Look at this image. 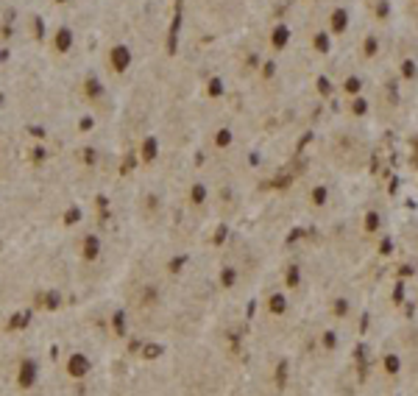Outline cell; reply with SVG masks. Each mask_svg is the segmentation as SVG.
Instances as JSON below:
<instances>
[{"label": "cell", "instance_id": "cell-1", "mask_svg": "<svg viewBox=\"0 0 418 396\" xmlns=\"http://www.w3.org/2000/svg\"><path fill=\"white\" fill-rule=\"evenodd\" d=\"M128 61H131V53H128L126 48H123V45L111 51V64H114L117 70H126V67H128Z\"/></svg>", "mask_w": 418, "mask_h": 396}, {"label": "cell", "instance_id": "cell-2", "mask_svg": "<svg viewBox=\"0 0 418 396\" xmlns=\"http://www.w3.org/2000/svg\"><path fill=\"white\" fill-rule=\"evenodd\" d=\"M34 363H23V366H20V385H31V382H34Z\"/></svg>", "mask_w": 418, "mask_h": 396}, {"label": "cell", "instance_id": "cell-3", "mask_svg": "<svg viewBox=\"0 0 418 396\" xmlns=\"http://www.w3.org/2000/svg\"><path fill=\"white\" fill-rule=\"evenodd\" d=\"M86 368H89V363H86L84 357H81V354H76V357L70 360V371H73V377H81V374H84Z\"/></svg>", "mask_w": 418, "mask_h": 396}, {"label": "cell", "instance_id": "cell-4", "mask_svg": "<svg viewBox=\"0 0 418 396\" xmlns=\"http://www.w3.org/2000/svg\"><path fill=\"white\" fill-rule=\"evenodd\" d=\"M332 28L334 31H343V28H346V11H334L332 14Z\"/></svg>", "mask_w": 418, "mask_h": 396}, {"label": "cell", "instance_id": "cell-5", "mask_svg": "<svg viewBox=\"0 0 418 396\" xmlns=\"http://www.w3.org/2000/svg\"><path fill=\"white\" fill-rule=\"evenodd\" d=\"M284 42H287V28H276V31H273V45L282 48Z\"/></svg>", "mask_w": 418, "mask_h": 396}, {"label": "cell", "instance_id": "cell-6", "mask_svg": "<svg viewBox=\"0 0 418 396\" xmlns=\"http://www.w3.org/2000/svg\"><path fill=\"white\" fill-rule=\"evenodd\" d=\"M70 39H73V36H70V31H59V36H56V45H59L61 51H67V48H70Z\"/></svg>", "mask_w": 418, "mask_h": 396}, {"label": "cell", "instance_id": "cell-7", "mask_svg": "<svg viewBox=\"0 0 418 396\" xmlns=\"http://www.w3.org/2000/svg\"><path fill=\"white\" fill-rule=\"evenodd\" d=\"M84 251H86V257H95V254H98V240H95V237H89Z\"/></svg>", "mask_w": 418, "mask_h": 396}, {"label": "cell", "instance_id": "cell-8", "mask_svg": "<svg viewBox=\"0 0 418 396\" xmlns=\"http://www.w3.org/2000/svg\"><path fill=\"white\" fill-rule=\"evenodd\" d=\"M154 154H156V142L154 140H148L145 142V159H154Z\"/></svg>", "mask_w": 418, "mask_h": 396}, {"label": "cell", "instance_id": "cell-9", "mask_svg": "<svg viewBox=\"0 0 418 396\" xmlns=\"http://www.w3.org/2000/svg\"><path fill=\"white\" fill-rule=\"evenodd\" d=\"M204 196H206L204 187H195V190H193V201H204Z\"/></svg>", "mask_w": 418, "mask_h": 396}, {"label": "cell", "instance_id": "cell-10", "mask_svg": "<svg viewBox=\"0 0 418 396\" xmlns=\"http://www.w3.org/2000/svg\"><path fill=\"white\" fill-rule=\"evenodd\" d=\"M315 45H318V51H326V48H329V42H326V36H324V34L315 39Z\"/></svg>", "mask_w": 418, "mask_h": 396}, {"label": "cell", "instance_id": "cell-11", "mask_svg": "<svg viewBox=\"0 0 418 396\" xmlns=\"http://www.w3.org/2000/svg\"><path fill=\"white\" fill-rule=\"evenodd\" d=\"M346 89H349V92H357V89H360V81H357V78H349Z\"/></svg>", "mask_w": 418, "mask_h": 396}, {"label": "cell", "instance_id": "cell-12", "mask_svg": "<svg viewBox=\"0 0 418 396\" xmlns=\"http://www.w3.org/2000/svg\"><path fill=\"white\" fill-rule=\"evenodd\" d=\"M326 201V190H315V204H324Z\"/></svg>", "mask_w": 418, "mask_h": 396}, {"label": "cell", "instance_id": "cell-13", "mask_svg": "<svg viewBox=\"0 0 418 396\" xmlns=\"http://www.w3.org/2000/svg\"><path fill=\"white\" fill-rule=\"evenodd\" d=\"M229 131H223V134H218V142H221V145H226V142H229Z\"/></svg>", "mask_w": 418, "mask_h": 396}, {"label": "cell", "instance_id": "cell-14", "mask_svg": "<svg viewBox=\"0 0 418 396\" xmlns=\"http://www.w3.org/2000/svg\"><path fill=\"white\" fill-rule=\"evenodd\" d=\"M365 51H368V53H374V51H376V42H374V39H368V45H365Z\"/></svg>", "mask_w": 418, "mask_h": 396}]
</instances>
